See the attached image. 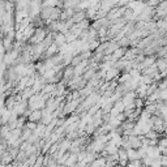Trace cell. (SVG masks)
Wrapping results in <instances>:
<instances>
[{
    "label": "cell",
    "instance_id": "2",
    "mask_svg": "<svg viewBox=\"0 0 167 167\" xmlns=\"http://www.w3.org/2000/svg\"><path fill=\"white\" fill-rule=\"evenodd\" d=\"M13 159H15V158L11 155V153L8 150H5L3 154H2V165H5V166L7 165H11L13 162Z\"/></svg>",
    "mask_w": 167,
    "mask_h": 167
},
{
    "label": "cell",
    "instance_id": "3",
    "mask_svg": "<svg viewBox=\"0 0 167 167\" xmlns=\"http://www.w3.org/2000/svg\"><path fill=\"white\" fill-rule=\"evenodd\" d=\"M127 155H128V161H135V159H141L138 155V151L133 148L127 149Z\"/></svg>",
    "mask_w": 167,
    "mask_h": 167
},
{
    "label": "cell",
    "instance_id": "6",
    "mask_svg": "<svg viewBox=\"0 0 167 167\" xmlns=\"http://www.w3.org/2000/svg\"><path fill=\"white\" fill-rule=\"evenodd\" d=\"M127 166H128V167H144L141 159H135V161H129Z\"/></svg>",
    "mask_w": 167,
    "mask_h": 167
},
{
    "label": "cell",
    "instance_id": "1",
    "mask_svg": "<svg viewBox=\"0 0 167 167\" xmlns=\"http://www.w3.org/2000/svg\"><path fill=\"white\" fill-rule=\"evenodd\" d=\"M42 116H43L42 115V110H33L30 112V115L28 116V120L38 123V122H41V120H42Z\"/></svg>",
    "mask_w": 167,
    "mask_h": 167
},
{
    "label": "cell",
    "instance_id": "10",
    "mask_svg": "<svg viewBox=\"0 0 167 167\" xmlns=\"http://www.w3.org/2000/svg\"><path fill=\"white\" fill-rule=\"evenodd\" d=\"M148 167H151V166H148Z\"/></svg>",
    "mask_w": 167,
    "mask_h": 167
},
{
    "label": "cell",
    "instance_id": "5",
    "mask_svg": "<svg viewBox=\"0 0 167 167\" xmlns=\"http://www.w3.org/2000/svg\"><path fill=\"white\" fill-rule=\"evenodd\" d=\"M64 42H65V37H64L63 34H56V35H55V42H54V43H55L56 46H62Z\"/></svg>",
    "mask_w": 167,
    "mask_h": 167
},
{
    "label": "cell",
    "instance_id": "9",
    "mask_svg": "<svg viewBox=\"0 0 167 167\" xmlns=\"http://www.w3.org/2000/svg\"><path fill=\"white\" fill-rule=\"evenodd\" d=\"M2 41H3V38H0V43H2Z\"/></svg>",
    "mask_w": 167,
    "mask_h": 167
},
{
    "label": "cell",
    "instance_id": "11",
    "mask_svg": "<svg viewBox=\"0 0 167 167\" xmlns=\"http://www.w3.org/2000/svg\"><path fill=\"white\" fill-rule=\"evenodd\" d=\"M125 167H128V166H125Z\"/></svg>",
    "mask_w": 167,
    "mask_h": 167
},
{
    "label": "cell",
    "instance_id": "8",
    "mask_svg": "<svg viewBox=\"0 0 167 167\" xmlns=\"http://www.w3.org/2000/svg\"><path fill=\"white\" fill-rule=\"evenodd\" d=\"M93 73H94L93 71H89V72H88V73H86V75H85V80H89V78L93 76Z\"/></svg>",
    "mask_w": 167,
    "mask_h": 167
},
{
    "label": "cell",
    "instance_id": "7",
    "mask_svg": "<svg viewBox=\"0 0 167 167\" xmlns=\"http://www.w3.org/2000/svg\"><path fill=\"white\" fill-rule=\"evenodd\" d=\"M116 73H118V69H110L109 72H106V80H111L114 76H116Z\"/></svg>",
    "mask_w": 167,
    "mask_h": 167
},
{
    "label": "cell",
    "instance_id": "4",
    "mask_svg": "<svg viewBox=\"0 0 167 167\" xmlns=\"http://www.w3.org/2000/svg\"><path fill=\"white\" fill-rule=\"evenodd\" d=\"M124 55V50L123 49H116L115 51H114V54H112V59L114 60H118V59H120Z\"/></svg>",
    "mask_w": 167,
    "mask_h": 167
}]
</instances>
